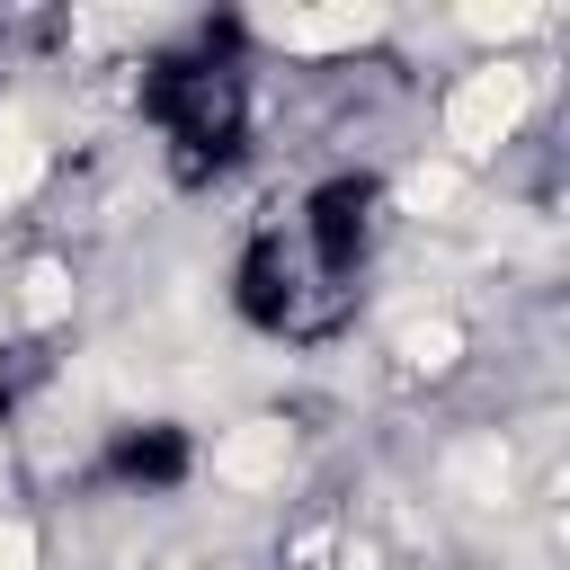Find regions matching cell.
<instances>
[{
	"label": "cell",
	"mask_w": 570,
	"mask_h": 570,
	"mask_svg": "<svg viewBox=\"0 0 570 570\" xmlns=\"http://www.w3.org/2000/svg\"><path fill=\"white\" fill-rule=\"evenodd\" d=\"M454 481L481 490V499H508V445H472V454H454Z\"/></svg>",
	"instance_id": "9"
},
{
	"label": "cell",
	"mask_w": 570,
	"mask_h": 570,
	"mask_svg": "<svg viewBox=\"0 0 570 570\" xmlns=\"http://www.w3.org/2000/svg\"><path fill=\"white\" fill-rule=\"evenodd\" d=\"M45 178V151H36V134L18 125V116H0V196H27Z\"/></svg>",
	"instance_id": "5"
},
{
	"label": "cell",
	"mask_w": 570,
	"mask_h": 570,
	"mask_svg": "<svg viewBox=\"0 0 570 570\" xmlns=\"http://www.w3.org/2000/svg\"><path fill=\"white\" fill-rule=\"evenodd\" d=\"M338 570H374V552H338Z\"/></svg>",
	"instance_id": "11"
},
{
	"label": "cell",
	"mask_w": 570,
	"mask_h": 570,
	"mask_svg": "<svg viewBox=\"0 0 570 570\" xmlns=\"http://www.w3.org/2000/svg\"><path fill=\"white\" fill-rule=\"evenodd\" d=\"M18 312H27V321H62V312H71V276H62L53 258H36L27 285H18Z\"/></svg>",
	"instance_id": "7"
},
{
	"label": "cell",
	"mask_w": 570,
	"mask_h": 570,
	"mask_svg": "<svg viewBox=\"0 0 570 570\" xmlns=\"http://www.w3.org/2000/svg\"><path fill=\"white\" fill-rule=\"evenodd\" d=\"M285 463H294V436L276 419H240L214 445V481H232V490H267V481H285Z\"/></svg>",
	"instance_id": "3"
},
{
	"label": "cell",
	"mask_w": 570,
	"mask_h": 570,
	"mask_svg": "<svg viewBox=\"0 0 570 570\" xmlns=\"http://www.w3.org/2000/svg\"><path fill=\"white\" fill-rule=\"evenodd\" d=\"M383 27L374 0H338V9H258V36L276 45H303V53H330V45H365Z\"/></svg>",
	"instance_id": "2"
},
{
	"label": "cell",
	"mask_w": 570,
	"mask_h": 570,
	"mask_svg": "<svg viewBox=\"0 0 570 570\" xmlns=\"http://www.w3.org/2000/svg\"><path fill=\"white\" fill-rule=\"evenodd\" d=\"M534 18H543L534 0H472V9H463V27H472V36H490V45H499V36H525Z\"/></svg>",
	"instance_id": "8"
},
{
	"label": "cell",
	"mask_w": 570,
	"mask_h": 570,
	"mask_svg": "<svg viewBox=\"0 0 570 570\" xmlns=\"http://www.w3.org/2000/svg\"><path fill=\"white\" fill-rule=\"evenodd\" d=\"M401 356H410L419 374H445V365L463 356V330H454V321H410V330H401Z\"/></svg>",
	"instance_id": "6"
},
{
	"label": "cell",
	"mask_w": 570,
	"mask_h": 570,
	"mask_svg": "<svg viewBox=\"0 0 570 570\" xmlns=\"http://www.w3.org/2000/svg\"><path fill=\"white\" fill-rule=\"evenodd\" d=\"M0 570H36V534L27 525H0Z\"/></svg>",
	"instance_id": "10"
},
{
	"label": "cell",
	"mask_w": 570,
	"mask_h": 570,
	"mask_svg": "<svg viewBox=\"0 0 570 570\" xmlns=\"http://www.w3.org/2000/svg\"><path fill=\"white\" fill-rule=\"evenodd\" d=\"M525 98H534V80H525L517 62L472 71V80L445 98V142H454V151H490V142H508L517 116H525Z\"/></svg>",
	"instance_id": "1"
},
{
	"label": "cell",
	"mask_w": 570,
	"mask_h": 570,
	"mask_svg": "<svg viewBox=\"0 0 570 570\" xmlns=\"http://www.w3.org/2000/svg\"><path fill=\"white\" fill-rule=\"evenodd\" d=\"M454 196H463V169H454V160H428V169L401 178V214H419V223H436Z\"/></svg>",
	"instance_id": "4"
}]
</instances>
